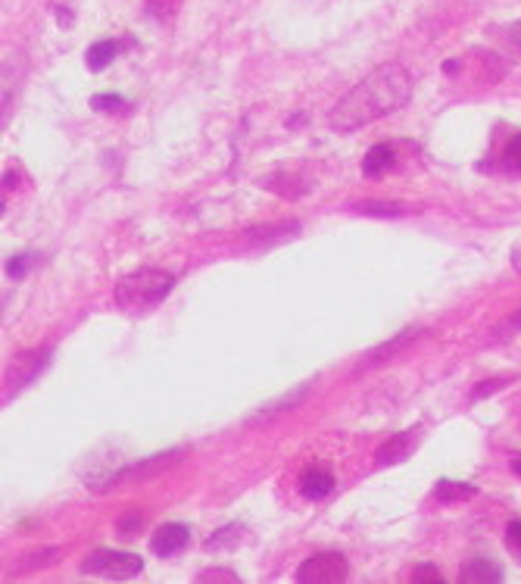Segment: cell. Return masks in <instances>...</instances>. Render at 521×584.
<instances>
[{"label":"cell","instance_id":"6da1fadb","mask_svg":"<svg viewBox=\"0 0 521 584\" xmlns=\"http://www.w3.org/2000/svg\"><path fill=\"white\" fill-rule=\"evenodd\" d=\"M412 94V75L397 66V63H387L381 69H375L372 75H366L341 104L331 110V129L337 132H353L362 129L387 113L400 110Z\"/></svg>","mask_w":521,"mask_h":584},{"label":"cell","instance_id":"7a4b0ae2","mask_svg":"<svg viewBox=\"0 0 521 584\" xmlns=\"http://www.w3.org/2000/svg\"><path fill=\"white\" fill-rule=\"evenodd\" d=\"M175 288V275L160 269H138L128 272L116 285V307L125 313H144L163 303L169 291Z\"/></svg>","mask_w":521,"mask_h":584},{"label":"cell","instance_id":"3957f363","mask_svg":"<svg viewBox=\"0 0 521 584\" xmlns=\"http://www.w3.org/2000/svg\"><path fill=\"white\" fill-rule=\"evenodd\" d=\"M144 569V560L135 553L122 550H94L82 563V572L91 578H107V581H132Z\"/></svg>","mask_w":521,"mask_h":584},{"label":"cell","instance_id":"277c9868","mask_svg":"<svg viewBox=\"0 0 521 584\" xmlns=\"http://www.w3.org/2000/svg\"><path fill=\"white\" fill-rule=\"evenodd\" d=\"M300 584H341L347 581V560L341 553H319L297 569Z\"/></svg>","mask_w":521,"mask_h":584},{"label":"cell","instance_id":"5b68a950","mask_svg":"<svg viewBox=\"0 0 521 584\" xmlns=\"http://www.w3.org/2000/svg\"><path fill=\"white\" fill-rule=\"evenodd\" d=\"M191 541V531L188 525H181V522H166L163 528H156V535L150 538V550L156 556H163V560H169V556L181 553L188 547Z\"/></svg>","mask_w":521,"mask_h":584},{"label":"cell","instance_id":"8992f818","mask_svg":"<svg viewBox=\"0 0 521 584\" xmlns=\"http://www.w3.org/2000/svg\"><path fill=\"white\" fill-rule=\"evenodd\" d=\"M394 163H397V150L390 144H375L366 154V160H362V175L366 179H381V175L394 169Z\"/></svg>","mask_w":521,"mask_h":584},{"label":"cell","instance_id":"52a82bcc","mask_svg":"<svg viewBox=\"0 0 521 584\" xmlns=\"http://www.w3.org/2000/svg\"><path fill=\"white\" fill-rule=\"evenodd\" d=\"M415 438H419V435H415V431H409V435L403 431V435H394L390 441H384V444H381V450H378V456H375V463H378V466H394V463H403L406 456L412 453V447H415Z\"/></svg>","mask_w":521,"mask_h":584},{"label":"cell","instance_id":"ba28073f","mask_svg":"<svg viewBox=\"0 0 521 584\" xmlns=\"http://www.w3.org/2000/svg\"><path fill=\"white\" fill-rule=\"evenodd\" d=\"M300 491L306 500H325L334 491V475L328 469H306L300 478Z\"/></svg>","mask_w":521,"mask_h":584},{"label":"cell","instance_id":"9c48e42d","mask_svg":"<svg viewBox=\"0 0 521 584\" xmlns=\"http://www.w3.org/2000/svg\"><path fill=\"white\" fill-rule=\"evenodd\" d=\"M462 581L465 584H500L503 581V569L490 560H468L462 566Z\"/></svg>","mask_w":521,"mask_h":584},{"label":"cell","instance_id":"30bf717a","mask_svg":"<svg viewBox=\"0 0 521 584\" xmlns=\"http://www.w3.org/2000/svg\"><path fill=\"white\" fill-rule=\"evenodd\" d=\"M119 41H94L88 50H85V63H88V69L91 72H100V69H107L116 57H119Z\"/></svg>","mask_w":521,"mask_h":584},{"label":"cell","instance_id":"8fae6325","mask_svg":"<svg viewBox=\"0 0 521 584\" xmlns=\"http://www.w3.org/2000/svg\"><path fill=\"white\" fill-rule=\"evenodd\" d=\"M475 494H478L475 485H462V481H450V478L437 481V488H434V497L440 503H462V500H472Z\"/></svg>","mask_w":521,"mask_h":584},{"label":"cell","instance_id":"7c38bea8","mask_svg":"<svg viewBox=\"0 0 521 584\" xmlns=\"http://www.w3.org/2000/svg\"><path fill=\"white\" fill-rule=\"evenodd\" d=\"M500 169L509 172V175H521V132H515L506 141L503 154H500Z\"/></svg>","mask_w":521,"mask_h":584},{"label":"cell","instance_id":"4fadbf2b","mask_svg":"<svg viewBox=\"0 0 521 584\" xmlns=\"http://www.w3.org/2000/svg\"><path fill=\"white\" fill-rule=\"evenodd\" d=\"M91 107L97 113H128L132 110V104L119 94H97V97H91Z\"/></svg>","mask_w":521,"mask_h":584},{"label":"cell","instance_id":"5bb4252c","mask_svg":"<svg viewBox=\"0 0 521 584\" xmlns=\"http://www.w3.org/2000/svg\"><path fill=\"white\" fill-rule=\"evenodd\" d=\"M506 550L512 560L521 566V522H509L506 525Z\"/></svg>","mask_w":521,"mask_h":584},{"label":"cell","instance_id":"9a60e30c","mask_svg":"<svg viewBox=\"0 0 521 584\" xmlns=\"http://www.w3.org/2000/svg\"><path fill=\"white\" fill-rule=\"evenodd\" d=\"M356 210L372 213V216H400L403 213L400 203H356Z\"/></svg>","mask_w":521,"mask_h":584},{"label":"cell","instance_id":"2e32d148","mask_svg":"<svg viewBox=\"0 0 521 584\" xmlns=\"http://www.w3.org/2000/svg\"><path fill=\"white\" fill-rule=\"evenodd\" d=\"M35 263V257H32V253H19V257H10L7 260V275H13V278H19L25 269H29Z\"/></svg>","mask_w":521,"mask_h":584},{"label":"cell","instance_id":"e0dca14e","mask_svg":"<svg viewBox=\"0 0 521 584\" xmlns=\"http://www.w3.org/2000/svg\"><path fill=\"white\" fill-rule=\"evenodd\" d=\"M412 581H415V584H422V581H437V584H440V581H444V575H440L434 566H419V569L412 572Z\"/></svg>","mask_w":521,"mask_h":584},{"label":"cell","instance_id":"ac0fdd59","mask_svg":"<svg viewBox=\"0 0 521 584\" xmlns=\"http://www.w3.org/2000/svg\"><path fill=\"white\" fill-rule=\"evenodd\" d=\"M197 581H228L231 584V581H238V575H234L231 569H210V572H203Z\"/></svg>","mask_w":521,"mask_h":584},{"label":"cell","instance_id":"d6986e66","mask_svg":"<svg viewBox=\"0 0 521 584\" xmlns=\"http://www.w3.org/2000/svg\"><path fill=\"white\" fill-rule=\"evenodd\" d=\"M500 385H503V382H487V385H481V388L475 391V397H487L490 391H497Z\"/></svg>","mask_w":521,"mask_h":584},{"label":"cell","instance_id":"ffe728a7","mask_svg":"<svg viewBox=\"0 0 521 584\" xmlns=\"http://www.w3.org/2000/svg\"><path fill=\"white\" fill-rule=\"evenodd\" d=\"M57 16L63 19V29H69V22H72V13L66 7H57Z\"/></svg>","mask_w":521,"mask_h":584},{"label":"cell","instance_id":"44dd1931","mask_svg":"<svg viewBox=\"0 0 521 584\" xmlns=\"http://www.w3.org/2000/svg\"><path fill=\"white\" fill-rule=\"evenodd\" d=\"M512 41L518 44V50H521V22H515V29H512Z\"/></svg>","mask_w":521,"mask_h":584},{"label":"cell","instance_id":"7402d4cb","mask_svg":"<svg viewBox=\"0 0 521 584\" xmlns=\"http://www.w3.org/2000/svg\"><path fill=\"white\" fill-rule=\"evenodd\" d=\"M512 263H515V269L521 272V244L515 247V253H512Z\"/></svg>","mask_w":521,"mask_h":584},{"label":"cell","instance_id":"603a6c76","mask_svg":"<svg viewBox=\"0 0 521 584\" xmlns=\"http://www.w3.org/2000/svg\"><path fill=\"white\" fill-rule=\"evenodd\" d=\"M512 472H515V475L521 478V460H515V463H512Z\"/></svg>","mask_w":521,"mask_h":584}]
</instances>
